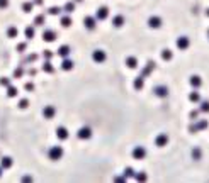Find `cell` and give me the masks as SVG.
I'll return each instance as SVG.
<instances>
[{"label": "cell", "mask_w": 209, "mask_h": 183, "mask_svg": "<svg viewBox=\"0 0 209 183\" xmlns=\"http://www.w3.org/2000/svg\"><path fill=\"white\" fill-rule=\"evenodd\" d=\"M148 24H150V27H153V29H158L160 26H161V19H160V17H150Z\"/></svg>", "instance_id": "8"}, {"label": "cell", "mask_w": 209, "mask_h": 183, "mask_svg": "<svg viewBox=\"0 0 209 183\" xmlns=\"http://www.w3.org/2000/svg\"><path fill=\"white\" fill-rule=\"evenodd\" d=\"M34 3H38V5H41V3H43V0H34Z\"/></svg>", "instance_id": "43"}, {"label": "cell", "mask_w": 209, "mask_h": 183, "mask_svg": "<svg viewBox=\"0 0 209 183\" xmlns=\"http://www.w3.org/2000/svg\"><path fill=\"white\" fill-rule=\"evenodd\" d=\"M26 90H34V85L32 83H26Z\"/></svg>", "instance_id": "40"}, {"label": "cell", "mask_w": 209, "mask_h": 183, "mask_svg": "<svg viewBox=\"0 0 209 183\" xmlns=\"http://www.w3.org/2000/svg\"><path fill=\"white\" fill-rule=\"evenodd\" d=\"M48 12H50L51 15H58V14L61 12V9H60V7H51V9L48 10Z\"/></svg>", "instance_id": "32"}, {"label": "cell", "mask_w": 209, "mask_h": 183, "mask_svg": "<svg viewBox=\"0 0 209 183\" xmlns=\"http://www.w3.org/2000/svg\"><path fill=\"white\" fill-rule=\"evenodd\" d=\"M7 95H9V97H15V95H17V88H14V87H10V85H9Z\"/></svg>", "instance_id": "31"}, {"label": "cell", "mask_w": 209, "mask_h": 183, "mask_svg": "<svg viewBox=\"0 0 209 183\" xmlns=\"http://www.w3.org/2000/svg\"><path fill=\"white\" fill-rule=\"evenodd\" d=\"M153 68H155V63H153V61H150V63H148V68H145V70H143V75H141V77H143V78L148 77L150 73H151V70H153Z\"/></svg>", "instance_id": "20"}, {"label": "cell", "mask_w": 209, "mask_h": 183, "mask_svg": "<svg viewBox=\"0 0 209 183\" xmlns=\"http://www.w3.org/2000/svg\"><path fill=\"white\" fill-rule=\"evenodd\" d=\"M190 85H192L194 88H197V87L202 85V80H201L199 77H192V78H190Z\"/></svg>", "instance_id": "19"}, {"label": "cell", "mask_w": 209, "mask_h": 183, "mask_svg": "<svg viewBox=\"0 0 209 183\" xmlns=\"http://www.w3.org/2000/svg\"><path fill=\"white\" fill-rule=\"evenodd\" d=\"M155 143H157V146H165L167 143H168V137L165 134H161V136H158L157 139H155Z\"/></svg>", "instance_id": "13"}, {"label": "cell", "mask_w": 209, "mask_h": 183, "mask_svg": "<svg viewBox=\"0 0 209 183\" xmlns=\"http://www.w3.org/2000/svg\"><path fill=\"white\" fill-rule=\"evenodd\" d=\"M43 39L46 41V42H53L55 39H56V32L51 29H46L44 32H43Z\"/></svg>", "instance_id": "3"}, {"label": "cell", "mask_w": 209, "mask_h": 183, "mask_svg": "<svg viewBox=\"0 0 209 183\" xmlns=\"http://www.w3.org/2000/svg\"><path fill=\"white\" fill-rule=\"evenodd\" d=\"M32 7H34L32 2H24V3H22V10H24V12H31Z\"/></svg>", "instance_id": "23"}, {"label": "cell", "mask_w": 209, "mask_h": 183, "mask_svg": "<svg viewBox=\"0 0 209 183\" xmlns=\"http://www.w3.org/2000/svg\"><path fill=\"white\" fill-rule=\"evenodd\" d=\"M126 65H128V68H138V59L136 58H126Z\"/></svg>", "instance_id": "16"}, {"label": "cell", "mask_w": 209, "mask_h": 183, "mask_svg": "<svg viewBox=\"0 0 209 183\" xmlns=\"http://www.w3.org/2000/svg\"><path fill=\"white\" fill-rule=\"evenodd\" d=\"M75 2H82V0H75Z\"/></svg>", "instance_id": "44"}, {"label": "cell", "mask_w": 209, "mask_h": 183, "mask_svg": "<svg viewBox=\"0 0 209 183\" xmlns=\"http://www.w3.org/2000/svg\"><path fill=\"white\" fill-rule=\"evenodd\" d=\"M10 166H12V159H10V158L5 156V158L0 159V168H2V170H7V168H10Z\"/></svg>", "instance_id": "10"}, {"label": "cell", "mask_w": 209, "mask_h": 183, "mask_svg": "<svg viewBox=\"0 0 209 183\" xmlns=\"http://www.w3.org/2000/svg\"><path fill=\"white\" fill-rule=\"evenodd\" d=\"M58 54L63 56V58H66V56L70 54V46H61V48L58 49Z\"/></svg>", "instance_id": "18"}, {"label": "cell", "mask_w": 209, "mask_h": 183, "mask_svg": "<svg viewBox=\"0 0 209 183\" xmlns=\"http://www.w3.org/2000/svg\"><path fill=\"white\" fill-rule=\"evenodd\" d=\"M208 15H209V10H208Z\"/></svg>", "instance_id": "46"}, {"label": "cell", "mask_w": 209, "mask_h": 183, "mask_svg": "<svg viewBox=\"0 0 209 183\" xmlns=\"http://www.w3.org/2000/svg\"><path fill=\"white\" fill-rule=\"evenodd\" d=\"M131 175H134V171H133L131 168H128V170H126V176H131Z\"/></svg>", "instance_id": "41"}, {"label": "cell", "mask_w": 209, "mask_h": 183, "mask_svg": "<svg viewBox=\"0 0 209 183\" xmlns=\"http://www.w3.org/2000/svg\"><path fill=\"white\" fill-rule=\"evenodd\" d=\"M83 24H85V27L87 29H95V19L94 17H85V20H83Z\"/></svg>", "instance_id": "11"}, {"label": "cell", "mask_w": 209, "mask_h": 183, "mask_svg": "<svg viewBox=\"0 0 209 183\" xmlns=\"http://www.w3.org/2000/svg\"><path fill=\"white\" fill-rule=\"evenodd\" d=\"M189 98L192 100V102H197V100H199V95H197V93H192V95H190Z\"/></svg>", "instance_id": "38"}, {"label": "cell", "mask_w": 209, "mask_h": 183, "mask_svg": "<svg viewBox=\"0 0 209 183\" xmlns=\"http://www.w3.org/2000/svg\"><path fill=\"white\" fill-rule=\"evenodd\" d=\"M56 136H58V139H66L68 137V131H66V127H58L56 129Z\"/></svg>", "instance_id": "9"}, {"label": "cell", "mask_w": 209, "mask_h": 183, "mask_svg": "<svg viewBox=\"0 0 209 183\" xmlns=\"http://www.w3.org/2000/svg\"><path fill=\"white\" fill-rule=\"evenodd\" d=\"M77 137L78 139H89V137H92V129L90 127H82L77 132Z\"/></svg>", "instance_id": "2"}, {"label": "cell", "mask_w": 209, "mask_h": 183, "mask_svg": "<svg viewBox=\"0 0 209 183\" xmlns=\"http://www.w3.org/2000/svg\"><path fill=\"white\" fill-rule=\"evenodd\" d=\"M73 9H75V3H73V2H68V3H66V5H65V12H73Z\"/></svg>", "instance_id": "30"}, {"label": "cell", "mask_w": 209, "mask_h": 183, "mask_svg": "<svg viewBox=\"0 0 209 183\" xmlns=\"http://www.w3.org/2000/svg\"><path fill=\"white\" fill-rule=\"evenodd\" d=\"M17 34H19L17 27H9V29H7V36H9V38H17Z\"/></svg>", "instance_id": "22"}, {"label": "cell", "mask_w": 209, "mask_h": 183, "mask_svg": "<svg viewBox=\"0 0 209 183\" xmlns=\"http://www.w3.org/2000/svg\"><path fill=\"white\" fill-rule=\"evenodd\" d=\"M55 114H56V109H55L53 105H48L44 110H43V116L46 117V119H53V117H55Z\"/></svg>", "instance_id": "7"}, {"label": "cell", "mask_w": 209, "mask_h": 183, "mask_svg": "<svg viewBox=\"0 0 209 183\" xmlns=\"http://www.w3.org/2000/svg\"><path fill=\"white\" fill-rule=\"evenodd\" d=\"M155 93H157L158 97H167L168 90H167V87H157L155 88Z\"/></svg>", "instance_id": "15"}, {"label": "cell", "mask_w": 209, "mask_h": 183, "mask_svg": "<svg viewBox=\"0 0 209 183\" xmlns=\"http://www.w3.org/2000/svg\"><path fill=\"white\" fill-rule=\"evenodd\" d=\"M161 56H163V59H170L172 58V53H170L168 49H165V51L161 53Z\"/></svg>", "instance_id": "33"}, {"label": "cell", "mask_w": 209, "mask_h": 183, "mask_svg": "<svg viewBox=\"0 0 209 183\" xmlns=\"http://www.w3.org/2000/svg\"><path fill=\"white\" fill-rule=\"evenodd\" d=\"M107 17H109V9H107V7H100V9L97 10V19L106 20Z\"/></svg>", "instance_id": "6"}, {"label": "cell", "mask_w": 209, "mask_h": 183, "mask_svg": "<svg viewBox=\"0 0 209 183\" xmlns=\"http://www.w3.org/2000/svg\"><path fill=\"white\" fill-rule=\"evenodd\" d=\"M61 26H63V27H70V26H71V19H70L68 15L61 17Z\"/></svg>", "instance_id": "24"}, {"label": "cell", "mask_w": 209, "mask_h": 183, "mask_svg": "<svg viewBox=\"0 0 209 183\" xmlns=\"http://www.w3.org/2000/svg\"><path fill=\"white\" fill-rule=\"evenodd\" d=\"M112 24H114V27H121V26L124 24V17H122V15H116V17L112 19Z\"/></svg>", "instance_id": "14"}, {"label": "cell", "mask_w": 209, "mask_h": 183, "mask_svg": "<svg viewBox=\"0 0 209 183\" xmlns=\"http://www.w3.org/2000/svg\"><path fill=\"white\" fill-rule=\"evenodd\" d=\"M133 85H134V88H136V90H139V88L143 87V77H138L136 80H134V83H133Z\"/></svg>", "instance_id": "26"}, {"label": "cell", "mask_w": 209, "mask_h": 183, "mask_svg": "<svg viewBox=\"0 0 209 183\" xmlns=\"http://www.w3.org/2000/svg\"><path fill=\"white\" fill-rule=\"evenodd\" d=\"M9 5V0H0V9H5Z\"/></svg>", "instance_id": "37"}, {"label": "cell", "mask_w": 209, "mask_h": 183, "mask_svg": "<svg viewBox=\"0 0 209 183\" xmlns=\"http://www.w3.org/2000/svg\"><path fill=\"white\" fill-rule=\"evenodd\" d=\"M20 75H22V70H20V68H19V70H15V73H14V77H15V78H19Z\"/></svg>", "instance_id": "39"}, {"label": "cell", "mask_w": 209, "mask_h": 183, "mask_svg": "<svg viewBox=\"0 0 209 183\" xmlns=\"http://www.w3.org/2000/svg\"><path fill=\"white\" fill-rule=\"evenodd\" d=\"M48 154H50L51 159H55V161H56V159H60L61 156H63V148H61V146H53Z\"/></svg>", "instance_id": "1"}, {"label": "cell", "mask_w": 209, "mask_h": 183, "mask_svg": "<svg viewBox=\"0 0 209 183\" xmlns=\"http://www.w3.org/2000/svg\"><path fill=\"white\" fill-rule=\"evenodd\" d=\"M51 56H53V54H51L50 51H46V53H44V58H46V59H50Z\"/></svg>", "instance_id": "42"}, {"label": "cell", "mask_w": 209, "mask_h": 183, "mask_svg": "<svg viewBox=\"0 0 209 183\" xmlns=\"http://www.w3.org/2000/svg\"><path fill=\"white\" fill-rule=\"evenodd\" d=\"M73 68V61H70V59H63V63H61V70H65V71H68Z\"/></svg>", "instance_id": "17"}, {"label": "cell", "mask_w": 209, "mask_h": 183, "mask_svg": "<svg viewBox=\"0 0 209 183\" xmlns=\"http://www.w3.org/2000/svg\"><path fill=\"white\" fill-rule=\"evenodd\" d=\"M0 85H3V87H9V85H10L9 78H2V80H0Z\"/></svg>", "instance_id": "35"}, {"label": "cell", "mask_w": 209, "mask_h": 183, "mask_svg": "<svg viewBox=\"0 0 209 183\" xmlns=\"http://www.w3.org/2000/svg\"><path fill=\"white\" fill-rule=\"evenodd\" d=\"M0 175H2V168H0Z\"/></svg>", "instance_id": "45"}, {"label": "cell", "mask_w": 209, "mask_h": 183, "mask_svg": "<svg viewBox=\"0 0 209 183\" xmlns=\"http://www.w3.org/2000/svg\"><path fill=\"white\" fill-rule=\"evenodd\" d=\"M92 58H94L95 63H102V61H106V53H104V51H100V49H97V51H94Z\"/></svg>", "instance_id": "5"}, {"label": "cell", "mask_w": 209, "mask_h": 183, "mask_svg": "<svg viewBox=\"0 0 209 183\" xmlns=\"http://www.w3.org/2000/svg\"><path fill=\"white\" fill-rule=\"evenodd\" d=\"M26 38L27 39L34 38V27H27V29H26Z\"/></svg>", "instance_id": "29"}, {"label": "cell", "mask_w": 209, "mask_h": 183, "mask_svg": "<svg viewBox=\"0 0 209 183\" xmlns=\"http://www.w3.org/2000/svg\"><path fill=\"white\" fill-rule=\"evenodd\" d=\"M199 112H209V102H202V104H201Z\"/></svg>", "instance_id": "28"}, {"label": "cell", "mask_w": 209, "mask_h": 183, "mask_svg": "<svg viewBox=\"0 0 209 183\" xmlns=\"http://www.w3.org/2000/svg\"><path fill=\"white\" fill-rule=\"evenodd\" d=\"M44 24V15L41 14V15H38L36 19H34V26H43Z\"/></svg>", "instance_id": "27"}, {"label": "cell", "mask_w": 209, "mask_h": 183, "mask_svg": "<svg viewBox=\"0 0 209 183\" xmlns=\"http://www.w3.org/2000/svg\"><path fill=\"white\" fill-rule=\"evenodd\" d=\"M189 44H190V41L187 38H180L179 41H177V46H179L180 49H187L189 48Z\"/></svg>", "instance_id": "12"}, {"label": "cell", "mask_w": 209, "mask_h": 183, "mask_svg": "<svg viewBox=\"0 0 209 183\" xmlns=\"http://www.w3.org/2000/svg\"><path fill=\"white\" fill-rule=\"evenodd\" d=\"M145 156H146V149H145V148L138 146L136 149H133V158H136V159H143Z\"/></svg>", "instance_id": "4"}, {"label": "cell", "mask_w": 209, "mask_h": 183, "mask_svg": "<svg viewBox=\"0 0 209 183\" xmlns=\"http://www.w3.org/2000/svg\"><path fill=\"white\" fill-rule=\"evenodd\" d=\"M208 127V120H199L196 127H190V131H196V129H206Z\"/></svg>", "instance_id": "21"}, {"label": "cell", "mask_w": 209, "mask_h": 183, "mask_svg": "<svg viewBox=\"0 0 209 183\" xmlns=\"http://www.w3.org/2000/svg\"><path fill=\"white\" fill-rule=\"evenodd\" d=\"M26 48H27V44H26V42H20L19 46H17V51H19V53H22Z\"/></svg>", "instance_id": "36"}, {"label": "cell", "mask_w": 209, "mask_h": 183, "mask_svg": "<svg viewBox=\"0 0 209 183\" xmlns=\"http://www.w3.org/2000/svg\"><path fill=\"white\" fill-rule=\"evenodd\" d=\"M43 70H44L46 73H53V71H55V68L51 66V63H50V61H46V63L43 65Z\"/></svg>", "instance_id": "25"}, {"label": "cell", "mask_w": 209, "mask_h": 183, "mask_svg": "<svg viewBox=\"0 0 209 183\" xmlns=\"http://www.w3.org/2000/svg\"><path fill=\"white\" fill-rule=\"evenodd\" d=\"M27 105H29V102H27L26 98H24V100H20V102H19V107H20V109H26Z\"/></svg>", "instance_id": "34"}]
</instances>
